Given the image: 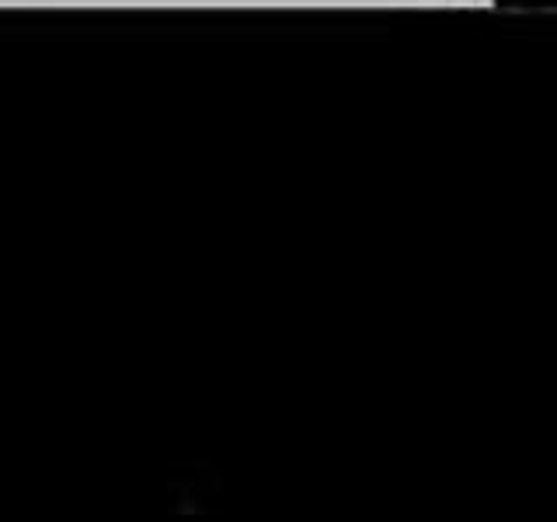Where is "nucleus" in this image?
Wrapping results in <instances>:
<instances>
[]
</instances>
